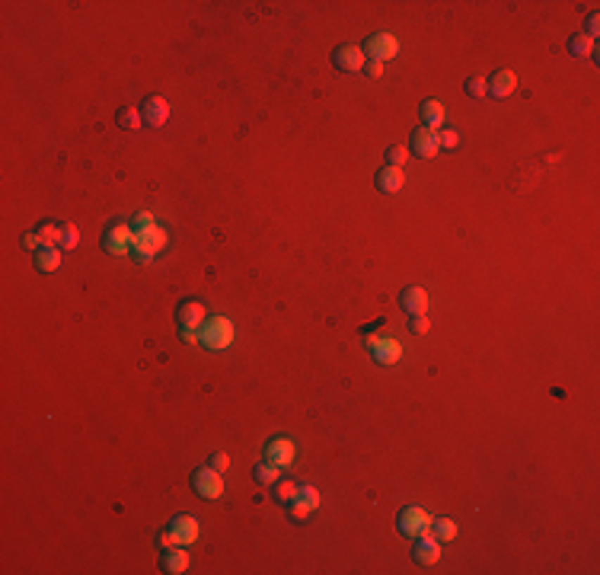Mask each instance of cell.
Instances as JSON below:
<instances>
[{
    "mask_svg": "<svg viewBox=\"0 0 600 575\" xmlns=\"http://www.w3.org/2000/svg\"><path fill=\"white\" fill-rule=\"evenodd\" d=\"M234 320L224 317V313H214V317H208L205 323H201L198 329V342L208 348V352H224V348L234 346Z\"/></svg>",
    "mask_w": 600,
    "mask_h": 575,
    "instance_id": "cell-1",
    "label": "cell"
},
{
    "mask_svg": "<svg viewBox=\"0 0 600 575\" xmlns=\"http://www.w3.org/2000/svg\"><path fill=\"white\" fill-rule=\"evenodd\" d=\"M176 320H179V333L182 342H198V329L208 320V307L205 301L198 298H186L179 307H176Z\"/></svg>",
    "mask_w": 600,
    "mask_h": 575,
    "instance_id": "cell-2",
    "label": "cell"
},
{
    "mask_svg": "<svg viewBox=\"0 0 600 575\" xmlns=\"http://www.w3.org/2000/svg\"><path fill=\"white\" fill-rule=\"evenodd\" d=\"M132 243H134V230L128 221H122V217H112L109 224H106L103 230V250L109 253V256H128L132 253Z\"/></svg>",
    "mask_w": 600,
    "mask_h": 575,
    "instance_id": "cell-3",
    "label": "cell"
},
{
    "mask_svg": "<svg viewBox=\"0 0 600 575\" xmlns=\"http://www.w3.org/2000/svg\"><path fill=\"white\" fill-rule=\"evenodd\" d=\"M166 240H170V234H166V227H160V224H153V227H147V230H138V234H134V243H132L134 259H138V263H151V259L166 246Z\"/></svg>",
    "mask_w": 600,
    "mask_h": 575,
    "instance_id": "cell-4",
    "label": "cell"
},
{
    "mask_svg": "<svg viewBox=\"0 0 600 575\" xmlns=\"http://www.w3.org/2000/svg\"><path fill=\"white\" fill-rule=\"evenodd\" d=\"M364 346H367V355H371L377 365H383V367H393L396 361L402 358L400 339H393L390 333H380V336H374V339H364Z\"/></svg>",
    "mask_w": 600,
    "mask_h": 575,
    "instance_id": "cell-5",
    "label": "cell"
},
{
    "mask_svg": "<svg viewBox=\"0 0 600 575\" xmlns=\"http://www.w3.org/2000/svg\"><path fill=\"white\" fill-rule=\"evenodd\" d=\"M396 527H400V533H406V537L415 541V537L431 531V514L419 505H406L400 514H396Z\"/></svg>",
    "mask_w": 600,
    "mask_h": 575,
    "instance_id": "cell-6",
    "label": "cell"
},
{
    "mask_svg": "<svg viewBox=\"0 0 600 575\" xmlns=\"http://www.w3.org/2000/svg\"><path fill=\"white\" fill-rule=\"evenodd\" d=\"M361 51L367 55V61L387 64L390 58H396L400 42H396V35H390V32H374V35H367V42L361 45Z\"/></svg>",
    "mask_w": 600,
    "mask_h": 575,
    "instance_id": "cell-7",
    "label": "cell"
},
{
    "mask_svg": "<svg viewBox=\"0 0 600 575\" xmlns=\"http://www.w3.org/2000/svg\"><path fill=\"white\" fill-rule=\"evenodd\" d=\"M294 454H297V448L288 435H272L269 441H265V450H262V457L269 460V464H275L278 470L294 464Z\"/></svg>",
    "mask_w": 600,
    "mask_h": 575,
    "instance_id": "cell-8",
    "label": "cell"
},
{
    "mask_svg": "<svg viewBox=\"0 0 600 575\" xmlns=\"http://www.w3.org/2000/svg\"><path fill=\"white\" fill-rule=\"evenodd\" d=\"M192 489L198 492L201 499H221L224 495V476L214 467H198L192 473Z\"/></svg>",
    "mask_w": 600,
    "mask_h": 575,
    "instance_id": "cell-9",
    "label": "cell"
},
{
    "mask_svg": "<svg viewBox=\"0 0 600 575\" xmlns=\"http://www.w3.org/2000/svg\"><path fill=\"white\" fill-rule=\"evenodd\" d=\"M332 64H336V70H342V74H358V70H364L367 55L361 51V45L345 42L332 51Z\"/></svg>",
    "mask_w": 600,
    "mask_h": 575,
    "instance_id": "cell-10",
    "label": "cell"
},
{
    "mask_svg": "<svg viewBox=\"0 0 600 575\" xmlns=\"http://www.w3.org/2000/svg\"><path fill=\"white\" fill-rule=\"evenodd\" d=\"M412 560L419 562V566H435V562L441 560V541H438V537H435L431 531L421 533V537H415Z\"/></svg>",
    "mask_w": 600,
    "mask_h": 575,
    "instance_id": "cell-11",
    "label": "cell"
},
{
    "mask_svg": "<svg viewBox=\"0 0 600 575\" xmlns=\"http://www.w3.org/2000/svg\"><path fill=\"white\" fill-rule=\"evenodd\" d=\"M170 103H166L163 96H147L144 103H141V118L147 122V128H163L166 122H170Z\"/></svg>",
    "mask_w": 600,
    "mask_h": 575,
    "instance_id": "cell-12",
    "label": "cell"
},
{
    "mask_svg": "<svg viewBox=\"0 0 600 575\" xmlns=\"http://www.w3.org/2000/svg\"><path fill=\"white\" fill-rule=\"evenodd\" d=\"M412 153L415 157H421V160H435L438 157V151H441V144H438V132H431V128H415L412 132Z\"/></svg>",
    "mask_w": 600,
    "mask_h": 575,
    "instance_id": "cell-13",
    "label": "cell"
},
{
    "mask_svg": "<svg viewBox=\"0 0 600 575\" xmlns=\"http://www.w3.org/2000/svg\"><path fill=\"white\" fill-rule=\"evenodd\" d=\"M170 531H173L176 543L179 547H189V543L198 541V518H192V514H176L173 521H170Z\"/></svg>",
    "mask_w": 600,
    "mask_h": 575,
    "instance_id": "cell-14",
    "label": "cell"
},
{
    "mask_svg": "<svg viewBox=\"0 0 600 575\" xmlns=\"http://www.w3.org/2000/svg\"><path fill=\"white\" fill-rule=\"evenodd\" d=\"M400 307L409 313V317H415V313H425L428 310V291L425 288H419V284H406L400 294Z\"/></svg>",
    "mask_w": 600,
    "mask_h": 575,
    "instance_id": "cell-15",
    "label": "cell"
},
{
    "mask_svg": "<svg viewBox=\"0 0 600 575\" xmlns=\"http://www.w3.org/2000/svg\"><path fill=\"white\" fill-rule=\"evenodd\" d=\"M374 182H377L380 192L393 195V192H400V189L406 186V173H402V167H390V163H387V167H380V170H377Z\"/></svg>",
    "mask_w": 600,
    "mask_h": 575,
    "instance_id": "cell-16",
    "label": "cell"
},
{
    "mask_svg": "<svg viewBox=\"0 0 600 575\" xmlns=\"http://www.w3.org/2000/svg\"><path fill=\"white\" fill-rule=\"evenodd\" d=\"M485 84H489V96L504 99V96H511V93H514V87H518V74L502 68V70H495V74H492Z\"/></svg>",
    "mask_w": 600,
    "mask_h": 575,
    "instance_id": "cell-17",
    "label": "cell"
},
{
    "mask_svg": "<svg viewBox=\"0 0 600 575\" xmlns=\"http://www.w3.org/2000/svg\"><path fill=\"white\" fill-rule=\"evenodd\" d=\"M160 569L170 575H182L189 569V553L186 547H170L163 550V556H160Z\"/></svg>",
    "mask_w": 600,
    "mask_h": 575,
    "instance_id": "cell-18",
    "label": "cell"
},
{
    "mask_svg": "<svg viewBox=\"0 0 600 575\" xmlns=\"http://www.w3.org/2000/svg\"><path fill=\"white\" fill-rule=\"evenodd\" d=\"M419 112H421V122H425V128H431V132H438V128L444 125V115H447V109H444L441 99H425Z\"/></svg>",
    "mask_w": 600,
    "mask_h": 575,
    "instance_id": "cell-19",
    "label": "cell"
},
{
    "mask_svg": "<svg viewBox=\"0 0 600 575\" xmlns=\"http://www.w3.org/2000/svg\"><path fill=\"white\" fill-rule=\"evenodd\" d=\"M297 479H291V476H278L275 483H272V499L278 502V505H288V502H294L297 499Z\"/></svg>",
    "mask_w": 600,
    "mask_h": 575,
    "instance_id": "cell-20",
    "label": "cell"
},
{
    "mask_svg": "<svg viewBox=\"0 0 600 575\" xmlns=\"http://www.w3.org/2000/svg\"><path fill=\"white\" fill-rule=\"evenodd\" d=\"M58 265H61V250L58 246H42L35 253V269L39 272H55Z\"/></svg>",
    "mask_w": 600,
    "mask_h": 575,
    "instance_id": "cell-21",
    "label": "cell"
},
{
    "mask_svg": "<svg viewBox=\"0 0 600 575\" xmlns=\"http://www.w3.org/2000/svg\"><path fill=\"white\" fill-rule=\"evenodd\" d=\"M568 51H572L575 58H597V51H594V39L585 32H575L572 39H568Z\"/></svg>",
    "mask_w": 600,
    "mask_h": 575,
    "instance_id": "cell-22",
    "label": "cell"
},
{
    "mask_svg": "<svg viewBox=\"0 0 600 575\" xmlns=\"http://www.w3.org/2000/svg\"><path fill=\"white\" fill-rule=\"evenodd\" d=\"M431 533H435L441 543H447V541H454L457 533H460V527H457L454 518H431Z\"/></svg>",
    "mask_w": 600,
    "mask_h": 575,
    "instance_id": "cell-23",
    "label": "cell"
},
{
    "mask_svg": "<svg viewBox=\"0 0 600 575\" xmlns=\"http://www.w3.org/2000/svg\"><path fill=\"white\" fill-rule=\"evenodd\" d=\"M61 230H64V224H55V221H42L35 234H39L42 246H61Z\"/></svg>",
    "mask_w": 600,
    "mask_h": 575,
    "instance_id": "cell-24",
    "label": "cell"
},
{
    "mask_svg": "<svg viewBox=\"0 0 600 575\" xmlns=\"http://www.w3.org/2000/svg\"><path fill=\"white\" fill-rule=\"evenodd\" d=\"M115 122L122 128H128V132H138L141 125H144V118H141V109H132V106H122V109L115 112Z\"/></svg>",
    "mask_w": 600,
    "mask_h": 575,
    "instance_id": "cell-25",
    "label": "cell"
},
{
    "mask_svg": "<svg viewBox=\"0 0 600 575\" xmlns=\"http://www.w3.org/2000/svg\"><path fill=\"white\" fill-rule=\"evenodd\" d=\"M253 476H255V483H259V486H272L278 476H281V470H278L275 464H269V460H262V464H255Z\"/></svg>",
    "mask_w": 600,
    "mask_h": 575,
    "instance_id": "cell-26",
    "label": "cell"
},
{
    "mask_svg": "<svg viewBox=\"0 0 600 575\" xmlns=\"http://www.w3.org/2000/svg\"><path fill=\"white\" fill-rule=\"evenodd\" d=\"M297 502H300V505H307L310 512H317V508H319V489H317V486H310V483H300V486H297Z\"/></svg>",
    "mask_w": 600,
    "mask_h": 575,
    "instance_id": "cell-27",
    "label": "cell"
},
{
    "mask_svg": "<svg viewBox=\"0 0 600 575\" xmlns=\"http://www.w3.org/2000/svg\"><path fill=\"white\" fill-rule=\"evenodd\" d=\"M284 512H288V518L294 521V524H304V521H310V514H313L310 508L300 505L297 499H294V502H288V505H284Z\"/></svg>",
    "mask_w": 600,
    "mask_h": 575,
    "instance_id": "cell-28",
    "label": "cell"
},
{
    "mask_svg": "<svg viewBox=\"0 0 600 575\" xmlns=\"http://www.w3.org/2000/svg\"><path fill=\"white\" fill-rule=\"evenodd\" d=\"M466 96H473V99L489 96V84H485V77H469L466 80Z\"/></svg>",
    "mask_w": 600,
    "mask_h": 575,
    "instance_id": "cell-29",
    "label": "cell"
},
{
    "mask_svg": "<svg viewBox=\"0 0 600 575\" xmlns=\"http://www.w3.org/2000/svg\"><path fill=\"white\" fill-rule=\"evenodd\" d=\"M77 243H80V230H77V224H64V230H61V250H77Z\"/></svg>",
    "mask_w": 600,
    "mask_h": 575,
    "instance_id": "cell-30",
    "label": "cell"
},
{
    "mask_svg": "<svg viewBox=\"0 0 600 575\" xmlns=\"http://www.w3.org/2000/svg\"><path fill=\"white\" fill-rule=\"evenodd\" d=\"M383 157H387V163H390V167H402V163H406V160H409V147H402V144H393V147H387V153H383Z\"/></svg>",
    "mask_w": 600,
    "mask_h": 575,
    "instance_id": "cell-31",
    "label": "cell"
},
{
    "mask_svg": "<svg viewBox=\"0 0 600 575\" xmlns=\"http://www.w3.org/2000/svg\"><path fill=\"white\" fill-rule=\"evenodd\" d=\"M132 230L134 234H138V230H147V227H153V224H157V217H153V211H138V215L132 217Z\"/></svg>",
    "mask_w": 600,
    "mask_h": 575,
    "instance_id": "cell-32",
    "label": "cell"
},
{
    "mask_svg": "<svg viewBox=\"0 0 600 575\" xmlns=\"http://www.w3.org/2000/svg\"><path fill=\"white\" fill-rule=\"evenodd\" d=\"M428 329H431V320H428V313H415V317L409 320V333H415V336H425Z\"/></svg>",
    "mask_w": 600,
    "mask_h": 575,
    "instance_id": "cell-33",
    "label": "cell"
},
{
    "mask_svg": "<svg viewBox=\"0 0 600 575\" xmlns=\"http://www.w3.org/2000/svg\"><path fill=\"white\" fill-rule=\"evenodd\" d=\"M208 467H214L217 473H227V467H230V454H224V450L211 454V457H208Z\"/></svg>",
    "mask_w": 600,
    "mask_h": 575,
    "instance_id": "cell-34",
    "label": "cell"
},
{
    "mask_svg": "<svg viewBox=\"0 0 600 575\" xmlns=\"http://www.w3.org/2000/svg\"><path fill=\"white\" fill-rule=\"evenodd\" d=\"M438 144H441V147H457V144H460V134H457L454 128H447V132H438Z\"/></svg>",
    "mask_w": 600,
    "mask_h": 575,
    "instance_id": "cell-35",
    "label": "cell"
},
{
    "mask_svg": "<svg viewBox=\"0 0 600 575\" xmlns=\"http://www.w3.org/2000/svg\"><path fill=\"white\" fill-rule=\"evenodd\" d=\"M157 547H160V550L179 547V543H176V537H173V531H170V527H166V531H160V533H157Z\"/></svg>",
    "mask_w": 600,
    "mask_h": 575,
    "instance_id": "cell-36",
    "label": "cell"
},
{
    "mask_svg": "<svg viewBox=\"0 0 600 575\" xmlns=\"http://www.w3.org/2000/svg\"><path fill=\"white\" fill-rule=\"evenodd\" d=\"M23 246H26V250H32V253H39V250H42V240H39V234H35V230H29V234H23Z\"/></svg>",
    "mask_w": 600,
    "mask_h": 575,
    "instance_id": "cell-37",
    "label": "cell"
},
{
    "mask_svg": "<svg viewBox=\"0 0 600 575\" xmlns=\"http://www.w3.org/2000/svg\"><path fill=\"white\" fill-rule=\"evenodd\" d=\"M364 74L371 77V80H380V77H383V64H380V61H367L364 64Z\"/></svg>",
    "mask_w": 600,
    "mask_h": 575,
    "instance_id": "cell-38",
    "label": "cell"
},
{
    "mask_svg": "<svg viewBox=\"0 0 600 575\" xmlns=\"http://www.w3.org/2000/svg\"><path fill=\"white\" fill-rule=\"evenodd\" d=\"M597 26H600V16L591 13V16H587V23H585V35H591V39H594V35H597Z\"/></svg>",
    "mask_w": 600,
    "mask_h": 575,
    "instance_id": "cell-39",
    "label": "cell"
}]
</instances>
